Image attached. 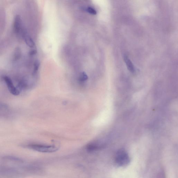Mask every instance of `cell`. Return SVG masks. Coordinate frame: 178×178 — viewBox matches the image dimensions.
Segmentation results:
<instances>
[{
  "mask_svg": "<svg viewBox=\"0 0 178 178\" xmlns=\"http://www.w3.org/2000/svg\"><path fill=\"white\" fill-rule=\"evenodd\" d=\"M115 161L118 165L123 167L127 165L130 159L128 154L125 151L120 150L116 154Z\"/></svg>",
  "mask_w": 178,
  "mask_h": 178,
  "instance_id": "cell-1",
  "label": "cell"
},
{
  "mask_svg": "<svg viewBox=\"0 0 178 178\" xmlns=\"http://www.w3.org/2000/svg\"><path fill=\"white\" fill-rule=\"evenodd\" d=\"M28 147L32 149L41 152L51 153L58 150V147L55 146L32 144L29 145Z\"/></svg>",
  "mask_w": 178,
  "mask_h": 178,
  "instance_id": "cell-2",
  "label": "cell"
},
{
  "mask_svg": "<svg viewBox=\"0 0 178 178\" xmlns=\"http://www.w3.org/2000/svg\"><path fill=\"white\" fill-rule=\"evenodd\" d=\"M4 80L7 85L9 92L11 94L15 96L18 95L20 94L19 90L15 88L12 80L9 77L5 76L4 77Z\"/></svg>",
  "mask_w": 178,
  "mask_h": 178,
  "instance_id": "cell-3",
  "label": "cell"
},
{
  "mask_svg": "<svg viewBox=\"0 0 178 178\" xmlns=\"http://www.w3.org/2000/svg\"><path fill=\"white\" fill-rule=\"evenodd\" d=\"M14 32L16 34H19L22 32V21H21L20 17L19 15H17L14 19Z\"/></svg>",
  "mask_w": 178,
  "mask_h": 178,
  "instance_id": "cell-4",
  "label": "cell"
},
{
  "mask_svg": "<svg viewBox=\"0 0 178 178\" xmlns=\"http://www.w3.org/2000/svg\"><path fill=\"white\" fill-rule=\"evenodd\" d=\"M124 60L127 66V68L129 71L131 73H134L135 72V69L132 62L126 55L124 57Z\"/></svg>",
  "mask_w": 178,
  "mask_h": 178,
  "instance_id": "cell-5",
  "label": "cell"
},
{
  "mask_svg": "<svg viewBox=\"0 0 178 178\" xmlns=\"http://www.w3.org/2000/svg\"><path fill=\"white\" fill-rule=\"evenodd\" d=\"M25 42L27 45L31 48L35 46L34 42L30 36L24 33L23 34Z\"/></svg>",
  "mask_w": 178,
  "mask_h": 178,
  "instance_id": "cell-6",
  "label": "cell"
},
{
  "mask_svg": "<svg viewBox=\"0 0 178 178\" xmlns=\"http://www.w3.org/2000/svg\"><path fill=\"white\" fill-rule=\"evenodd\" d=\"M4 159L11 160V161H14L19 162H23V160L21 159L12 156H4Z\"/></svg>",
  "mask_w": 178,
  "mask_h": 178,
  "instance_id": "cell-7",
  "label": "cell"
},
{
  "mask_svg": "<svg viewBox=\"0 0 178 178\" xmlns=\"http://www.w3.org/2000/svg\"><path fill=\"white\" fill-rule=\"evenodd\" d=\"M21 56V51L20 48L19 47H17L14 51V59L15 61H17V60L20 59Z\"/></svg>",
  "mask_w": 178,
  "mask_h": 178,
  "instance_id": "cell-8",
  "label": "cell"
},
{
  "mask_svg": "<svg viewBox=\"0 0 178 178\" xmlns=\"http://www.w3.org/2000/svg\"><path fill=\"white\" fill-rule=\"evenodd\" d=\"M88 75L85 73L83 72L81 73L80 75H79V80L81 82H84V81L88 80Z\"/></svg>",
  "mask_w": 178,
  "mask_h": 178,
  "instance_id": "cell-9",
  "label": "cell"
},
{
  "mask_svg": "<svg viewBox=\"0 0 178 178\" xmlns=\"http://www.w3.org/2000/svg\"><path fill=\"white\" fill-rule=\"evenodd\" d=\"M40 65V63L39 61L38 60H36L34 62V68L33 71V74H36L39 68Z\"/></svg>",
  "mask_w": 178,
  "mask_h": 178,
  "instance_id": "cell-10",
  "label": "cell"
},
{
  "mask_svg": "<svg viewBox=\"0 0 178 178\" xmlns=\"http://www.w3.org/2000/svg\"><path fill=\"white\" fill-rule=\"evenodd\" d=\"M88 12L92 14L95 15L96 14V11L93 9L91 7H88Z\"/></svg>",
  "mask_w": 178,
  "mask_h": 178,
  "instance_id": "cell-11",
  "label": "cell"
},
{
  "mask_svg": "<svg viewBox=\"0 0 178 178\" xmlns=\"http://www.w3.org/2000/svg\"><path fill=\"white\" fill-rule=\"evenodd\" d=\"M8 106L5 104H0V110L7 109Z\"/></svg>",
  "mask_w": 178,
  "mask_h": 178,
  "instance_id": "cell-12",
  "label": "cell"
},
{
  "mask_svg": "<svg viewBox=\"0 0 178 178\" xmlns=\"http://www.w3.org/2000/svg\"><path fill=\"white\" fill-rule=\"evenodd\" d=\"M37 51L35 50H31L29 52V55H35L37 53Z\"/></svg>",
  "mask_w": 178,
  "mask_h": 178,
  "instance_id": "cell-13",
  "label": "cell"
}]
</instances>
